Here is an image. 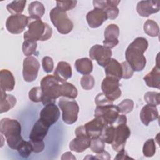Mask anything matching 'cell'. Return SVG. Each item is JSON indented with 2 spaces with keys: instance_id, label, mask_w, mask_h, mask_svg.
Listing matches in <instances>:
<instances>
[{
  "instance_id": "8d00e7d4",
  "label": "cell",
  "mask_w": 160,
  "mask_h": 160,
  "mask_svg": "<svg viewBox=\"0 0 160 160\" xmlns=\"http://www.w3.org/2000/svg\"><path fill=\"white\" fill-rule=\"evenodd\" d=\"M144 99L148 104L157 106L160 103V94L157 92L148 91L145 93Z\"/></svg>"
},
{
  "instance_id": "836d02e7",
  "label": "cell",
  "mask_w": 160,
  "mask_h": 160,
  "mask_svg": "<svg viewBox=\"0 0 160 160\" xmlns=\"http://www.w3.org/2000/svg\"><path fill=\"white\" fill-rule=\"evenodd\" d=\"M142 152L146 157H152L156 152V144L153 139H148L144 144L142 148Z\"/></svg>"
},
{
  "instance_id": "9a60e30c",
  "label": "cell",
  "mask_w": 160,
  "mask_h": 160,
  "mask_svg": "<svg viewBox=\"0 0 160 160\" xmlns=\"http://www.w3.org/2000/svg\"><path fill=\"white\" fill-rule=\"evenodd\" d=\"M104 40L103 41V46L108 49H112L119 43L118 37L119 36V28L114 24L108 25L104 32Z\"/></svg>"
},
{
  "instance_id": "4316f807",
  "label": "cell",
  "mask_w": 160,
  "mask_h": 160,
  "mask_svg": "<svg viewBox=\"0 0 160 160\" xmlns=\"http://www.w3.org/2000/svg\"><path fill=\"white\" fill-rule=\"evenodd\" d=\"M29 17L35 19H41L45 12L44 5L39 1H33L28 6Z\"/></svg>"
},
{
  "instance_id": "d4e9b609",
  "label": "cell",
  "mask_w": 160,
  "mask_h": 160,
  "mask_svg": "<svg viewBox=\"0 0 160 160\" xmlns=\"http://www.w3.org/2000/svg\"><path fill=\"white\" fill-rule=\"evenodd\" d=\"M16 98L14 96L1 91L0 112L2 113L8 112L16 105Z\"/></svg>"
},
{
  "instance_id": "2e32d148",
  "label": "cell",
  "mask_w": 160,
  "mask_h": 160,
  "mask_svg": "<svg viewBox=\"0 0 160 160\" xmlns=\"http://www.w3.org/2000/svg\"><path fill=\"white\" fill-rule=\"evenodd\" d=\"M159 1H141L136 6L138 13L142 17H149L150 15L159 12Z\"/></svg>"
},
{
  "instance_id": "7402d4cb",
  "label": "cell",
  "mask_w": 160,
  "mask_h": 160,
  "mask_svg": "<svg viewBox=\"0 0 160 160\" xmlns=\"http://www.w3.org/2000/svg\"><path fill=\"white\" fill-rule=\"evenodd\" d=\"M15 86V79L12 72L8 69L0 71V88L2 91H11Z\"/></svg>"
},
{
  "instance_id": "cb8c5ba5",
  "label": "cell",
  "mask_w": 160,
  "mask_h": 160,
  "mask_svg": "<svg viewBox=\"0 0 160 160\" xmlns=\"http://www.w3.org/2000/svg\"><path fill=\"white\" fill-rule=\"evenodd\" d=\"M146 85L151 88H160V69L158 65L155 66L151 71L147 74L144 78Z\"/></svg>"
},
{
  "instance_id": "7bdbcfd3",
  "label": "cell",
  "mask_w": 160,
  "mask_h": 160,
  "mask_svg": "<svg viewBox=\"0 0 160 160\" xmlns=\"http://www.w3.org/2000/svg\"><path fill=\"white\" fill-rule=\"evenodd\" d=\"M42 66L46 72L49 73L52 72L54 69V62L52 59L49 56H44L42 59Z\"/></svg>"
},
{
  "instance_id": "9c48e42d",
  "label": "cell",
  "mask_w": 160,
  "mask_h": 160,
  "mask_svg": "<svg viewBox=\"0 0 160 160\" xmlns=\"http://www.w3.org/2000/svg\"><path fill=\"white\" fill-rule=\"evenodd\" d=\"M131 131L126 123H121L115 126L113 140L111 142L112 149L119 152L124 148L126 140L130 136Z\"/></svg>"
},
{
  "instance_id": "60d3db41",
  "label": "cell",
  "mask_w": 160,
  "mask_h": 160,
  "mask_svg": "<svg viewBox=\"0 0 160 160\" xmlns=\"http://www.w3.org/2000/svg\"><path fill=\"white\" fill-rule=\"evenodd\" d=\"M77 1H58L56 6L64 11H69L76 7Z\"/></svg>"
},
{
  "instance_id": "e0dca14e",
  "label": "cell",
  "mask_w": 160,
  "mask_h": 160,
  "mask_svg": "<svg viewBox=\"0 0 160 160\" xmlns=\"http://www.w3.org/2000/svg\"><path fill=\"white\" fill-rule=\"evenodd\" d=\"M106 125L102 119L94 117V119L86 123L84 127L88 136L91 139H93L100 137L104 128Z\"/></svg>"
},
{
  "instance_id": "ab89813d",
  "label": "cell",
  "mask_w": 160,
  "mask_h": 160,
  "mask_svg": "<svg viewBox=\"0 0 160 160\" xmlns=\"http://www.w3.org/2000/svg\"><path fill=\"white\" fill-rule=\"evenodd\" d=\"M18 151L21 157L24 158H28L31 153L32 152V149L30 142L24 141L23 144L18 150Z\"/></svg>"
},
{
  "instance_id": "30bf717a",
  "label": "cell",
  "mask_w": 160,
  "mask_h": 160,
  "mask_svg": "<svg viewBox=\"0 0 160 160\" xmlns=\"http://www.w3.org/2000/svg\"><path fill=\"white\" fill-rule=\"evenodd\" d=\"M119 115V111L114 104L104 106H96L94 110V117L99 118L107 125H113Z\"/></svg>"
},
{
  "instance_id": "b9f144b4",
  "label": "cell",
  "mask_w": 160,
  "mask_h": 160,
  "mask_svg": "<svg viewBox=\"0 0 160 160\" xmlns=\"http://www.w3.org/2000/svg\"><path fill=\"white\" fill-rule=\"evenodd\" d=\"M95 102L96 106H104L113 104V101L109 99L102 92L99 93L96 96L95 98Z\"/></svg>"
},
{
  "instance_id": "4fadbf2b",
  "label": "cell",
  "mask_w": 160,
  "mask_h": 160,
  "mask_svg": "<svg viewBox=\"0 0 160 160\" xmlns=\"http://www.w3.org/2000/svg\"><path fill=\"white\" fill-rule=\"evenodd\" d=\"M89 53L91 59L96 60L98 64L102 67L107 64L112 56V51L110 49L99 44L91 47Z\"/></svg>"
},
{
  "instance_id": "f6af8a7d",
  "label": "cell",
  "mask_w": 160,
  "mask_h": 160,
  "mask_svg": "<svg viewBox=\"0 0 160 160\" xmlns=\"http://www.w3.org/2000/svg\"><path fill=\"white\" fill-rule=\"evenodd\" d=\"M31 146H32V151L36 152V153H39L42 152L44 149V142L43 141H29Z\"/></svg>"
},
{
  "instance_id": "484cf974",
  "label": "cell",
  "mask_w": 160,
  "mask_h": 160,
  "mask_svg": "<svg viewBox=\"0 0 160 160\" xmlns=\"http://www.w3.org/2000/svg\"><path fill=\"white\" fill-rule=\"evenodd\" d=\"M76 71L82 74H89L93 69L92 61L88 58L78 59L75 62Z\"/></svg>"
},
{
  "instance_id": "bcb514c9",
  "label": "cell",
  "mask_w": 160,
  "mask_h": 160,
  "mask_svg": "<svg viewBox=\"0 0 160 160\" xmlns=\"http://www.w3.org/2000/svg\"><path fill=\"white\" fill-rule=\"evenodd\" d=\"M133 159L132 158L128 156L127 152L124 150V148L121 149L120 151H119L116 156L114 158V159Z\"/></svg>"
},
{
  "instance_id": "603a6c76",
  "label": "cell",
  "mask_w": 160,
  "mask_h": 160,
  "mask_svg": "<svg viewBox=\"0 0 160 160\" xmlns=\"http://www.w3.org/2000/svg\"><path fill=\"white\" fill-rule=\"evenodd\" d=\"M104 71L106 76L113 77L118 80L122 78V68L121 64L114 58H111L109 61L104 66Z\"/></svg>"
},
{
  "instance_id": "d6986e66",
  "label": "cell",
  "mask_w": 160,
  "mask_h": 160,
  "mask_svg": "<svg viewBox=\"0 0 160 160\" xmlns=\"http://www.w3.org/2000/svg\"><path fill=\"white\" fill-rule=\"evenodd\" d=\"M158 118L159 112L155 105L147 104L143 106L140 112L141 121L145 126H148L150 122L157 119Z\"/></svg>"
},
{
  "instance_id": "7a4b0ae2",
  "label": "cell",
  "mask_w": 160,
  "mask_h": 160,
  "mask_svg": "<svg viewBox=\"0 0 160 160\" xmlns=\"http://www.w3.org/2000/svg\"><path fill=\"white\" fill-rule=\"evenodd\" d=\"M0 131L6 139L8 146L14 150H18L24 140L21 136V124L16 119L2 118L0 121Z\"/></svg>"
},
{
  "instance_id": "7c38bea8",
  "label": "cell",
  "mask_w": 160,
  "mask_h": 160,
  "mask_svg": "<svg viewBox=\"0 0 160 160\" xmlns=\"http://www.w3.org/2000/svg\"><path fill=\"white\" fill-rule=\"evenodd\" d=\"M40 64L34 56H28L23 61L22 76L25 81L32 82L38 77Z\"/></svg>"
},
{
  "instance_id": "52a82bcc",
  "label": "cell",
  "mask_w": 160,
  "mask_h": 160,
  "mask_svg": "<svg viewBox=\"0 0 160 160\" xmlns=\"http://www.w3.org/2000/svg\"><path fill=\"white\" fill-rule=\"evenodd\" d=\"M76 137L69 143V149L76 152H82L90 146L91 140L86 133L84 126L78 127L75 130Z\"/></svg>"
},
{
  "instance_id": "74e56055",
  "label": "cell",
  "mask_w": 160,
  "mask_h": 160,
  "mask_svg": "<svg viewBox=\"0 0 160 160\" xmlns=\"http://www.w3.org/2000/svg\"><path fill=\"white\" fill-rule=\"evenodd\" d=\"M29 99L34 102H42L43 94L41 87L32 88L28 93Z\"/></svg>"
},
{
  "instance_id": "c3c4849f",
  "label": "cell",
  "mask_w": 160,
  "mask_h": 160,
  "mask_svg": "<svg viewBox=\"0 0 160 160\" xmlns=\"http://www.w3.org/2000/svg\"><path fill=\"white\" fill-rule=\"evenodd\" d=\"M61 159H76V158L71 152H66L62 154Z\"/></svg>"
},
{
  "instance_id": "f546056e",
  "label": "cell",
  "mask_w": 160,
  "mask_h": 160,
  "mask_svg": "<svg viewBox=\"0 0 160 160\" xmlns=\"http://www.w3.org/2000/svg\"><path fill=\"white\" fill-rule=\"evenodd\" d=\"M26 3V0L14 1L7 5L6 9L12 14H21L24 11Z\"/></svg>"
},
{
  "instance_id": "1f68e13d",
  "label": "cell",
  "mask_w": 160,
  "mask_h": 160,
  "mask_svg": "<svg viewBox=\"0 0 160 160\" xmlns=\"http://www.w3.org/2000/svg\"><path fill=\"white\" fill-rule=\"evenodd\" d=\"M114 129L115 126L114 125H106L104 128L99 138H101L105 143L111 144L114 138Z\"/></svg>"
},
{
  "instance_id": "8992f818",
  "label": "cell",
  "mask_w": 160,
  "mask_h": 160,
  "mask_svg": "<svg viewBox=\"0 0 160 160\" xmlns=\"http://www.w3.org/2000/svg\"><path fill=\"white\" fill-rule=\"evenodd\" d=\"M58 105L62 112V118L65 123L72 124L76 122L79 108L76 101L61 98L58 102Z\"/></svg>"
},
{
  "instance_id": "ffe728a7",
  "label": "cell",
  "mask_w": 160,
  "mask_h": 160,
  "mask_svg": "<svg viewBox=\"0 0 160 160\" xmlns=\"http://www.w3.org/2000/svg\"><path fill=\"white\" fill-rule=\"evenodd\" d=\"M49 127L44 124L40 119L38 120L33 126L29 134V141H41L46 136Z\"/></svg>"
},
{
  "instance_id": "8fae6325",
  "label": "cell",
  "mask_w": 160,
  "mask_h": 160,
  "mask_svg": "<svg viewBox=\"0 0 160 160\" xmlns=\"http://www.w3.org/2000/svg\"><path fill=\"white\" fill-rule=\"evenodd\" d=\"M29 17L24 14H12L6 22V27L8 32L12 34H20L28 26Z\"/></svg>"
},
{
  "instance_id": "4dcf8cb0",
  "label": "cell",
  "mask_w": 160,
  "mask_h": 160,
  "mask_svg": "<svg viewBox=\"0 0 160 160\" xmlns=\"http://www.w3.org/2000/svg\"><path fill=\"white\" fill-rule=\"evenodd\" d=\"M37 42L33 40L26 39L22 43V50L24 54L26 56H31L36 54L37 48Z\"/></svg>"
},
{
  "instance_id": "d590c367",
  "label": "cell",
  "mask_w": 160,
  "mask_h": 160,
  "mask_svg": "<svg viewBox=\"0 0 160 160\" xmlns=\"http://www.w3.org/2000/svg\"><path fill=\"white\" fill-rule=\"evenodd\" d=\"M119 111L122 114L129 113L134 108V102L132 99H125L117 106Z\"/></svg>"
},
{
  "instance_id": "5b68a950",
  "label": "cell",
  "mask_w": 160,
  "mask_h": 160,
  "mask_svg": "<svg viewBox=\"0 0 160 160\" xmlns=\"http://www.w3.org/2000/svg\"><path fill=\"white\" fill-rule=\"evenodd\" d=\"M49 17L52 23L60 34H66L72 30V22L69 18L66 12L58 7L56 6L51 10Z\"/></svg>"
},
{
  "instance_id": "ac0fdd59",
  "label": "cell",
  "mask_w": 160,
  "mask_h": 160,
  "mask_svg": "<svg viewBox=\"0 0 160 160\" xmlns=\"http://www.w3.org/2000/svg\"><path fill=\"white\" fill-rule=\"evenodd\" d=\"M108 19L105 11L98 8H94L93 10L90 11L86 15L88 24L92 28H97L101 26Z\"/></svg>"
},
{
  "instance_id": "277c9868",
  "label": "cell",
  "mask_w": 160,
  "mask_h": 160,
  "mask_svg": "<svg viewBox=\"0 0 160 160\" xmlns=\"http://www.w3.org/2000/svg\"><path fill=\"white\" fill-rule=\"evenodd\" d=\"M61 82L54 75H47L41 81V88L43 97L42 103L44 106L55 103L56 99L61 96Z\"/></svg>"
},
{
  "instance_id": "83f0119b",
  "label": "cell",
  "mask_w": 160,
  "mask_h": 160,
  "mask_svg": "<svg viewBox=\"0 0 160 160\" xmlns=\"http://www.w3.org/2000/svg\"><path fill=\"white\" fill-rule=\"evenodd\" d=\"M61 96L68 98L69 99H75L78 96V90L71 83L68 82L61 84Z\"/></svg>"
},
{
  "instance_id": "ba28073f",
  "label": "cell",
  "mask_w": 160,
  "mask_h": 160,
  "mask_svg": "<svg viewBox=\"0 0 160 160\" xmlns=\"http://www.w3.org/2000/svg\"><path fill=\"white\" fill-rule=\"evenodd\" d=\"M101 89L102 93L112 101L121 96L119 80L113 77L106 76L104 78L101 83Z\"/></svg>"
},
{
  "instance_id": "5bb4252c",
  "label": "cell",
  "mask_w": 160,
  "mask_h": 160,
  "mask_svg": "<svg viewBox=\"0 0 160 160\" xmlns=\"http://www.w3.org/2000/svg\"><path fill=\"white\" fill-rule=\"evenodd\" d=\"M60 116V111L55 103H49L44 106L40 112L39 119L50 127L57 122Z\"/></svg>"
},
{
  "instance_id": "f1b7e54d",
  "label": "cell",
  "mask_w": 160,
  "mask_h": 160,
  "mask_svg": "<svg viewBox=\"0 0 160 160\" xmlns=\"http://www.w3.org/2000/svg\"><path fill=\"white\" fill-rule=\"evenodd\" d=\"M144 32L151 37L158 36L159 34V28L156 22L151 19H148L144 24Z\"/></svg>"
},
{
  "instance_id": "44dd1931",
  "label": "cell",
  "mask_w": 160,
  "mask_h": 160,
  "mask_svg": "<svg viewBox=\"0 0 160 160\" xmlns=\"http://www.w3.org/2000/svg\"><path fill=\"white\" fill-rule=\"evenodd\" d=\"M72 68L70 64L65 61H60L54 72V76L61 82H65L72 76Z\"/></svg>"
},
{
  "instance_id": "f35d334b",
  "label": "cell",
  "mask_w": 160,
  "mask_h": 160,
  "mask_svg": "<svg viewBox=\"0 0 160 160\" xmlns=\"http://www.w3.org/2000/svg\"><path fill=\"white\" fill-rule=\"evenodd\" d=\"M81 87L85 90H90L93 88L95 80L92 76L90 74H84L81 78Z\"/></svg>"
},
{
  "instance_id": "7dc6e473",
  "label": "cell",
  "mask_w": 160,
  "mask_h": 160,
  "mask_svg": "<svg viewBox=\"0 0 160 160\" xmlns=\"http://www.w3.org/2000/svg\"><path fill=\"white\" fill-rule=\"evenodd\" d=\"M92 158L94 159H111V156L110 154L107 152V151H103L101 153L98 154L96 156L92 157Z\"/></svg>"
},
{
  "instance_id": "6da1fadb",
  "label": "cell",
  "mask_w": 160,
  "mask_h": 160,
  "mask_svg": "<svg viewBox=\"0 0 160 160\" xmlns=\"http://www.w3.org/2000/svg\"><path fill=\"white\" fill-rule=\"evenodd\" d=\"M148 47L147 39L142 37L136 38L127 48L125 52L126 61L134 71H141L146 64L144 52Z\"/></svg>"
},
{
  "instance_id": "ee69618b",
  "label": "cell",
  "mask_w": 160,
  "mask_h": 160,
  "mask_svg": "<svg viewBox=\"0 0 160 160\" xmlns=\"http://www.w3.org/2000/svg\"><path fill=\"white\" fill-rule=\"evenodd\" d=\"M122 68V78L125 79H128L131 78L133 74L134 70L132 69L129 63L126 61L121 63Z\"/></svg>"
},
{
  "instance_id": "d6a6232c",
  "label": "cell",
  "mask_w": 160,
  "mask_h": 160,
  "mask_svg": "<svg viewBox=\"0 0 160 160\" xmlns=\"http://www.w3.org/2000/svg\"><path fill=\"white\" fill-rule=\"evenodd\" d=\"M121 1H111L110 0V5L108 6L105 9V12L107 14L108 18L110 19H115L119 12V10L118 8V5L120 3Z\"/></svg>"
},
{
  "instance_id": "3957f363",
  "label": "cell",
  "mask_w": 160,
  "mask_h": 160,
  "mask_svg": "<svg viewBox=\"0 0 160 160\" xmlns=\"http://www.w3.org/2000/svg\"><path fill=\"white\" fill-rule=\"evenodd\" d=\"M28 30L24 34V39L35 41H44L52 36V28L48 24L44 22L41 19H35L29 17L28 24Z\"/></svg>"
},
{
  "instance_id": "e575fe53",
  "label": "cell",
  "mask_w": 160,
  "mask_h": 160,
  "mask_svg": "<svg viewBox=\"0 0 160 160\" xmlns=\"http://www.w3.org/2000/svg\"><path fill=\"white\" fill-rule=\"evenodd\" d=\"M89 148L93 152L99 154L104 151L105 142L100 138H93L91 140Z\"/></svg>"
}]
</instances>
